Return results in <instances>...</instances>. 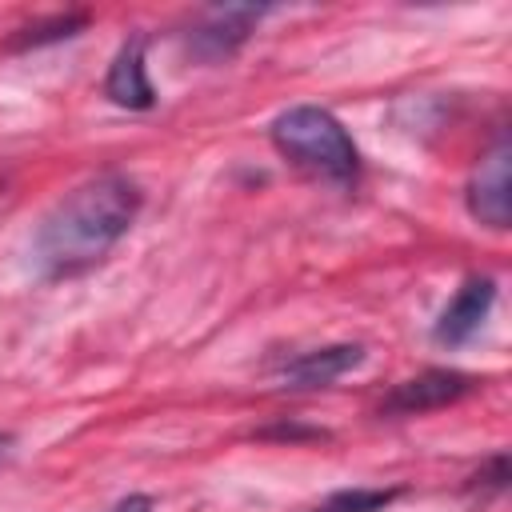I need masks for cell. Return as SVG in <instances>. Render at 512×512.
<instances>
[{"label": "cell", "mask_w": 512, "mask_h": 512, "mask_svg": "<svg viewBox=\"0 0 512 512\" xmlns=\"http://www.w3.org/2000/svg\"><path fill=\"white\" fill-rule=\"evenodd\" d=\"M140 184L124 172H100L76 184L36 228V264L44 276L64 280L96 268L140 212Z\"/></svg>", "instance_id": "1"}, {"label": "cell", "mask_w": 512, "mask_h": 512, "mask_svg": "<svg viewBox=\"0 0 512 512\" xmlns=\"http://www.w3.org/2000/svg\"><path fill=\"white\" fill-rule=\"evenodd\" d=\"M272 144L284 160L296 168L320 176V180H352L360 168V152L348 136V128L316 104H292L272 120Z\"/></svg>", "instance_id": "2"}, {"label": "cell", "mask_w": 512, "mask_h": 512, "mask_svg": "<svg viewBox=\"0 0 512 512\" xmlns=\"http://www.w3.org/2000/svg\"><path fill=\"white\" fill-rule=\"evenodd\" d=\"M468 212H472V220H480L496 232L508 228V220H512V144H508V136H496V144L472 168Z\"/></svg>", "instance_id": "3"}, {"label": "cell", "mask_w": 512, "mask_h": 512, "mask_svg": "<svg viewBox=\"0 0 512 512\" xmlns=\"http://www.w3.org/2000/svg\"><path fill=\"white\" fill-rule=\"evenodd\" d=\"M476 388L472 376L456 372V368H428L412 380H400L384 404H380V416H420V412H432V408H444V404H456L460 396H468Z\"/></svg>", "instance_id": "4"}, {"label": "cell", "mask_w": 512, "mask_h": 512, "mask_svg": "<svg viewBox=\"0 0 512 512\" xmlns=\"http://www.w3.org/2000/svg\"><path fill=\"white\" fill-rule=\"evenodd\" d=\"M264 12H268V8H252V4L208 8L204 20L188 32V52H192L196 60H208V64L228 60V56L248 40V32L260 24Z\"/></svg>", "instance_id": "5"}, {"label": "cell", "mask_w": 512, "mask_h": 512, "mask_svg": "<svg viewBox=\"0 0 512 512\" xmlns=\"http://www.w3.org/2000/svg\"><path fill=\"white\" fill-rule=\"evenodd\" d=\"M492 304H496V280H492V276H468V280L456 288V296L448 300V308L440 312L436 328H432L436 344H444V348L468 344V340L480 332V324L488 320Z\"/></svg>", "instance_id": "6"}, {"label": "cell", "mask_w": 512, "mask_h": 512, "mask_svg": "<svg viewBox=\"0 0 512 512\" xmlns=\"http://www.w3.org/2000/svg\"><path fill=\"white\" fill-rule=\"evenodd\" d=\"M104 96L132 112H144L156 104V88H152L148 64H144V36H132L120 44V52L112 56L108 76H104Z\"/></svg>", "instance_id": "7"}, {"label": "cell", "mask_w": 512, "mask_h": 512, "mask_svg": "<svg viewBox=\"0 0 512 512\" xmlns=\"http://www.w3.org/2000/svg\"><path fill=\"white\" fill-rule=\"evenodd\" d=\"M360 360H364L360 344H328V348H312V352H300L296 360H288L280 368V380H284V388H324V384L340 380L344 372H352Z\"/></svg>", "instance_id": "8"}, {"label": "cell", "mask_w": 512, "mask_h": 512, "mask_svg": "<svg viewBox=\"0 0 512 512\" xmlns=\"http://www.w3.org/2000/svg\"><path fill=\"white\" fill-rule=\"evenodd\" d=\"M84 24H88V16H84V12L48 16V20H36V24H24V28H16V32L4 40V48H8V52H24V48L56 44V40H68V36H76Z\"/></svg>", "instance_id": "9"}, {"label": "cell", "mask_w": 512, "mask_h": 512, "mask_svg": "<svg viewBox=\"0 0 512 512\" xmlns=\"http://www.w3.org/2000/svg\"><path fill=\"white\" fill-rule=\"evenodd\" d=\"M404 496V488H340L312 512H384Z\"/></svg>", "instance_id": "10"}, {"label": "cell", "mask_w": 512, "mask_h": 512, "mask_svg": "<svg viewBox=\"0 0 512 512\" xmlns=\"http://www.w3.org/2000/svg\"><path fill=\"white\" fill-rule=\"evenodd\" d=\"M152 496H144V492H132V496H124V500H116L108 512H152Z\"/></svg>", "instance_id": "11"}, {"label": "cell", "mask_w": 512, "mask_h": 512, "mask_svg": "<svg viewBox=\"0 0 512 512\" xmlns=\"http://www.w3.org/2000/svg\"><path fill=\"white\" fill-rule=\"evenodd\" d=\"M12 444H16V436L12 432H0V464L12 456Z\"/></svg>", "instance_id": "12"}]
</instances>
